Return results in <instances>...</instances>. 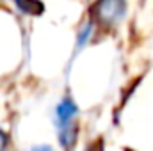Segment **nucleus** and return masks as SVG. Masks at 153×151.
Instances as JSON below:
<instances>
[{"label":"nucleus","mask_w":153,"mask_h":151,"mask_svg":"<svg viewBox=\"0 0 153 151\" xmlns=\"http://www.w3.org/2000/svg\"><path fill=\"white\" fill-rule=\"evenodd\" d=\"M76 133H78V126L71 121L70 124L59 128V141L62 148H71L76 141Z\"/></svg>","instance_id":"obj_3"},{"label":"nucleus","mask_w":153,"mask_h":151,"mask_svg":"<svg viewBox=\"0 0 153 151\" xmlns=\"http://www.w3.org/2000/svg\"><path fill=\"white\" fill-rule=\"evenodd\" d=\"M91 32H93V23H87V25L82 29L80 36H78V41H76V52H75V53H78V50H80L82 46H85V43H87L89 36H91Z\"/></svg>","instance_id":"obj_5"},{"label":"nucleus","mask_w":153,"mask_h":151,"mask_svg":"<svg viewBox=\"0 0 153 151\" xmlns=\"http://www.w3.org/2000/svg\"><path fill=\"white\" fill-rule=\"evenodd\" d=\"M14 4L25 14H41L45 11V5L39 0H14Z\"/></svg>","instance_id":"obj_4"},{"label":"nucleus","mask_w":153,"mask_h":151,"mask_svg":"<svg viewBox=\"0 0 153 151\" xmlns=\"http://www.w3.org/2000/svg\"><path fill=\"white\" fill-rule=\"evenodd\" d=\"M7 142H9V137H7V133H4V132L0 130V150H4V148L7 146Z\"/></svg>","instance_id":"obj_6"},{"label":"nucleus","mask_w":153,"mask_h":151,"mask_svg":"<svg viewBox=\"0 0 153 151\" xmlns=\"http://www.w3.org/2000/svg\"><path fill=\"white\" fill-rule=\"evenodd\" d=\"M125 4L123 0H100L98 5V18L105 23H114L123 16Z\"/></svg>","instance_id":"obj_1"},{"label":"nucleus","mask_w":153,"mask_h":151,"mask_svg":"<svg viewBox=\"0 0 153 151\" xmlns=\"http://www.w3.org/2000/svg\"><path fill=\"white\" fill-rule=\"evenodd\" d=\"M75 115H76V105L73 103L71 98H64L55 109V121H57L55 124H57V128H62V126L70 124Z\"/></svg>","instance_id":"obj_2"}]
</instances>
